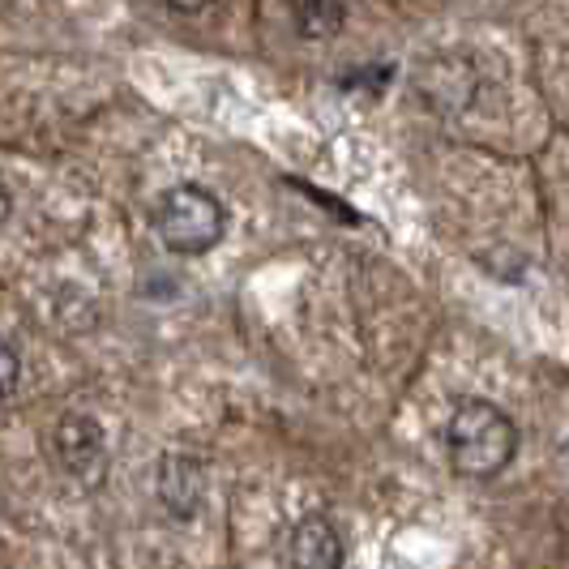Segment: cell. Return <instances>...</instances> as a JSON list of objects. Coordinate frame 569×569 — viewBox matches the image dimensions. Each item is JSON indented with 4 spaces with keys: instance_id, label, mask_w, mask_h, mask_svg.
Returning a JSON list of instances; mask_svg holds the SVG:
<instances>
[{
    "instance_id": "obj_5",
    "label": "cell",
    "mask_w": 569,
    "mask_h": 569,
    "mask_svg": "<svg viewBox=\"0 0 569 569\" xmlns=\"http://www.w3.org/2000/svg\"><path fill=\"white\" fill-rule=\"evenodd\" d=\"M287 566L291 569H342V540L330 518H300L287 536Z\"/></svg>"
},
{
    "instance_id": "obj_2",
    "label": "cell",
    "mask_w": 569,
    "mask_h": 569,
    "mask_svg": "<svg viewBox=\"0 0 569 569\" xmlns=\"http://www.w3.org/2000/svg\"><path fill=\"white\" fill-rule=\"evenodd\" d=\"M154 231L163 236V244H168L171 253L198 257V253H210L223 240L228 214H223V201L214 198L210 189H201V184H176L154 206Z\"/></svg>"
},
{
    "instance_id": "obj_8",
    "label": "cell",
    "mask_w": 569,
    "mask_h": 569,
    "mask_svg": "<svg viewBox=\"0 0 569 569\" xmlns=\"http://www.w3.org/2000/svg\"><path fill=\"white\" fill-rule=\"evenodd\" d=\"M171 9H180V13H201L206 4H214V0H168Z\"/></svg>"
},
{
    "instance_id": "obj_4",
    "label": "cell",
    "mask_w": 569,
    "mask_h": 569,
    "mask_svg": "<svg viewBox=\"0 0 569 569\" xmlns=\"http://www.w3.org/2000/svg\"><path fill=\"white\" fill-rule=\"evenodd\" d=\"M154 492L176 518H193L206 497V467L193 455H163L154 471Z\"/></svg>"
},
{
    "instance_id": "obj_7",
    "label": "cell",
    "mask_w": 569,
    "mask_h": 569,
    "mask_svg": "<svg viewBox=\"0 0 569 569\" xmlns=\"http://www.w3.org/2000/svg\"><path fill=\"white\" fill-rule=\"evenodd\" d=\"M18 377H22V356H18V347H13V342L0 339V399H4V395H13Z\"/></svg>"
},
{
    "instance_id": "obj_6",
    "label": "cell",
    "mask_w": 569,
    "mask_h": 569,
    "mask_svg": "<svg viewBox=\"0 0 569 569\" xmlns=\"http://www.w3.org/2000/svg\"><path fill=\"white\" fill-rule=\"evenodd\" d=\"M291 22L305 39H335L347 22L342 0H291Z\"/></svg>"
},
{
    "instance_id": "obj_1",
    "label": "cell",
    "mask_w": 569,
    "mask_h": 569,
    "mask_svg": "<svg viewBox=\"0 0 569 569\" xmlns=\"http://www.w3.org/2000/svg\"><path fill=\"white\" fill-rule=\"evenodd\" d=\"M446 446H450V462L458 476L492 480L518 455V428L501 407L485 399H467L458 402V411L446 425Z\"/></svg>"
},
{
    "instance_id": "obj_9",
    "label": "cell",
    "mask_w": 569,
    "mask_h": 569,
    "mask_svg": "<svg viewBox=\"0 0 569 569\" xmlns=\"http://www.w3.org/2000/svg\"><path fill=\"white\" fill-rule=\"evenodd\" d=\"M9 206H13V198H9V184L0 180V228H4V219H9Z\"/></svg>"
},
{
    "instance_id": "obj_3",
    "label": "cell",
    "mask_w": 569,
    "mask_h": 569,
    "mask_svg": "<svg viewBox=\"0 0 569 569\" xmlns=\"http://www.w3.org/2000/svg\"><path fill=\"white\" fill-rule=\"evenodd\" d=\"M57 458L78 485L99 488L103 485V471H108L103 428L94 425L90 416H64L57 428Z\"/></svg>"
}]
</instances>
